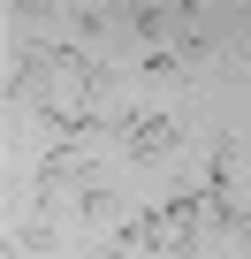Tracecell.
Masks as SVG:
<instances>
[{
  "label": "cell",
  "mask_w": 251,
  "mask_h": 259,
  "mask_svg": "<svg viewBox=\"0 0 251 259\" xmlns=\"http://www.w3.org/2000/svg\"><path fill=\"white\" fill-rule=\"evenodd\" d=\"M114 138H122V160L130 168H160L175 153V138H183V114H122Z\"/></svg>",
  "instance_id": "1"
}]
</instances>
